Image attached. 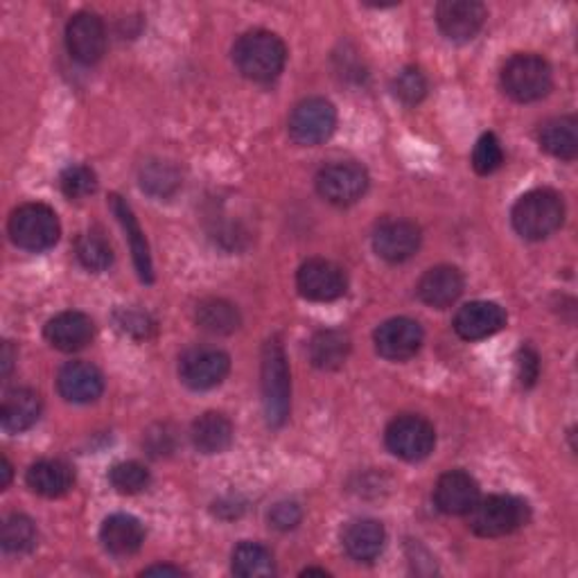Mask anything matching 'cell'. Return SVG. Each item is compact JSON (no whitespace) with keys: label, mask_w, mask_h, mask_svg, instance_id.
Returning a JSON list of instances; mask_svg holds the SVG:
<instances>
[{"label":"cell","mask_w":578,"mask_h":578,"mask_svg":"<svg viewBox=\"0 0 578 578\" xmlns=\"http://www.w3.org/2000/svg\"><path fill=\"white\" fill-rule=\"evenodd\" d=\"M385 441L391 454L413 463L428 459L434 452L437 430L423 416L404 413L391 420L385 432Z\"/></svg>","instance_id":"cell-7"},{"label":"cell","mask_w":578,"mask_h":578,"mask_svg":"<svg viewBox=\"0 0 578 578\" xmlns=\"http://www.w3.org/2000/svg\"><path fill=\"white\" fill-rule=\"evenodd\" d=\"M420 229L407 220H387L374 233V249L387 262H404L420 249Z\"/></svg>","instance_id":"cell-16"},{"label":"cell","mask_w":578,"mask_h":578,"mask_svg":"<svg viewBox=\"0 0 578 578\" xmlns=\"http://www.w3.org/2000/svg\"><path fill=\"white\" fill-rule=\"evenodd\" d=\"M109 482L120 495H136L149 486V470L138 461H123L112 467Z\"/></svg>","instance_id":"cell-34"},{"label":"cell","mask_w":578,"mask_h":578,"mask_svg":"<svg viewBox=\"0 0 578 578\" xmlns=\"http://www.w3.org/2000/svg\"><path fill=\"white\" fill-rule=\"evenodd\" d=\"M350 353V337L344 330H322L309 341V359L322 371H337Z\"/></svg>","instance_id":"cell-28"},{"label":"cell","mask_w":578,"mask_h":578,"mask_svg":"<svg viewBox=\"0 0 578 578\" xmlns=\"http://www.w3.org/2000/svg\"><path fill=\"white\" fill-rule=\"evenodd\" d=\"M434 502L445 515H467L480 502V484L463 470H450L437 482Z\"/></svg>","instance_id":"cell-17"},{"label":"cell","mask_w":578,"mask_h":578,"mask_svg":"<svg viewBox=\"0 0 578 578\" xmlns=\"http://www.w3.org/2000/svg\"><path fill=\"white\" fill-rule=\"evenodd\" d=\"M529 504L513 495H491L472 506L467 513L470 529L482 538H502L529 522Z\"/></svg>","instance_id":"cell-4"},{"label":"cell","mask_w":578,"mask_h":578,"mask_svg":"<svg viewBox=\"0 0 578 578\" xmlns=\"http://www.w3.org/2000/svg\"><path fill=\"white\" fill-rule=\"evenodd\" d=\"M376 350L380 357L389 361H404L413 357L420 346H423V328L418 322L407 319V317H396L385 322L376 335Z\"/></svg>","instance_id":"cell-14"},{"label":"cell","mask_w":578,"mask_h":578,"mask_svg":"<svg viewBox=\"0 0 578 578\" xmlns=\"http://www.w3.org/2000/svg\"><path fill=\"white\" fill-rule=\"evenodd\" d=\"M95 326L84 312L69 309L45 324V339L62 353H77L93 341Z\"/></svg>","instance_id":"cell-18"},{"label":"cell","mask_w":578,"mask_h":578,"mask_svg":"<svg viewBox=\"0 0 578 578\" xmlns=\"http://www.w3.org/2000/svg\"><path fill=\"white\" fill-rule=\"evenodd\" d=\"M317 190L328 203L350 206L369 190V172L355 161L330 164L317 175Z\"/></svg>","instance_id":"cell-11"},{"label":"cell","mask_w":578,"mask_h":578,"mask_svg":"<svg viewBox=\"0 0 578 578\" xmlns=\"http://www.w3.org/2000/svg\"><path fill=\"white\" fill-rule=\"evenodd\" d=\"M540 147L560 161H574L578 154V123L574 116L551 118L540 127Z\"/></svg>","instance_id":"cell-27"},{"label":"cell","mask_w":578,"mask_h":578,"mask_svg":"<svg viewBox=\"0 0 578 578\" xmlns=\"http://www.w3.org/2000/svg\"><path fill=\"white\" fill-rule=\"evenodd\" d=\"M60 186L69 199H84L97 190V177L86 166H69L60 177Z\"/></svg>","instance_id":"cell-37"},{"label":"cell","mask_w":578,"mask_h":578,"mask_svg":"<svg viewBox=\"0 0 578 578\" xmlns=\"http://www.w3.org/2000/svg\"><path fill=\"white\" fill-rule=\"evenodd\" d=\"M116 324L120 330L129 333L132 337H147L149 330L154 328V324L149 322L147 314L134 312V309H120L116 314Z\"/></svg>","instance_id":"cell-40"},{"label":"cell","mask_w":578,"mask_h":578,"mask_svg":"<svg viewBox=\"0 0 578 578\" xmlns=\"http://www.w3.org/2000/svg\"><path fill=\"white\" fill-rule=\"evenodd\" d=\"M112 208H114V216L118 218L127 240H129V246H132V255H134V262H136V272L140 276L143 283H151L154 281V267H151V255H149V246H147V240L138 227V220L134 216V210L129 208V203L114 195L112 197Z\"/></svg>","instance_id":"cell-26"},{"label":"cell","mask_w":578,"mask_h":578,"mask_svg":"<svg viewBox=\"0 0 578 578\" xmlns=\"http://www.w3.org/2000/svg\"><path fill=\"white\" fill-rule=\"evenodd\" d=\"M8 231L19 249L39 253L57 244L62 227L52 208L43 203H25L12 213Z\"/></svg>","instance_id":"cell-5"},{"label":"cell","mask_w":578,"mask_h":578,"mask_svg":"<svg viewBox=\"0 0 578 578\" xmlns=\"http://www.w3.org/2000/svg\"><path fill=\"white\" fill-rule=\"evenodd\" d=\"M287 62V48L279 34L251 30L233 45V64L251 82L267 84L276 80Z\"/></svg>","instance_id":"cell-1"},{"label":"cell","mask_w":578,"mask_h":578,"mask_svg":"<svg viewBox=\"0 0 578 578\" xmlns=\"http://www.w3.org/2000/svg\"><path fill=\"white\" fill-rule=\"evenodd\" d=\"M231 371V357L218 348H192L179 359V378L192 391L220 387Z\"/></svg>","instance_id":"cell-10"},{"label":"cell","mask_w":578,"mask_h":578,"mask_svg":"<svg viewBox=\"0 0 578 578\" xmlns=\"http://www.w3.org/2000/svg\"><path fill=\"white\" fill-rule=\"evenodd\" d=\"M0 366H3V378H8L14 369V348L10 341L3 344V353H0Z\"/></svg>","instance_id":"cell-41"},{"label":"cell","mask_w":578,"mask_h":578,"mask_svg":"<svg viewBox=\"0 0 578 578\" xmlns=\"http://www.w3.org/2000/svg\"><path fill=\"white\" fill-rule=\"evenodd\" d=\"M39 534L36 524L21 513H12L3 522V532H0V545L8 554H28L36 547Z\"/></svg>","instance_id":"cell-32"},{"label":"cell","mask_w":578,"mask_h":578,"mask_svg":"<svg viewBox=\"0 0 578 578\" xmlns=\"http://www.w3.org/2000/svg\"><path fill=\"white\" fill-rule=\"evenodd\" d=\"M303 519V511L296 502H279L270 511V527L279 532H292L296 529Z\"/></svg>","instance_id":"cell-39"},{"label":"cell","mask_w":578,"mask_h":578,"mask_svg":"<svg viewBox=\"0 0 578 578\" xmlns=\"http://www.w3.org/2000/svg\"><path fill=\"white\" fill-rule=\"evenodd\" d=\"M75 251H77V260L82 262V267L93 272V274L107 272L112 267V262H114L112 244L104 240L99 233H93V231L80 235Z\"/></svg>","instance_id":"cell-33"},{"label":"cell","mask_w":578,"mask_h":578,"mask_svg":"<svg viewBox=\"0 0 578 578\" xmlns=\"http://www.w3.org/2000/svg\"><path fill=\"white\" fill-rule=\"evenodd\" d=\"M506 326V312L493 301H472L454 317V330L465 341H480L497 335Z\"/></svg>","instance_id":"cell-15"},{"label":"cell","mask_w":578,"mask_h":578,"mask_svg":"<svg viewBox=\"0 0 578 578\" xmlns=\"http://www.w3.org/2000/svg\"><path fill=\"white\" fill-rule=\"evenodd\" d=\"M437 23L450 41L463 43L475 39L484 28L486 8L477 0H443L437 8Z\"/></svg>","instance_id":"cell-13"},{"label":"cell","mask_w":578,"mask_h":578,"mask_svg":"<svg viewBox=\"0 0 578 578\" xmlns=\"http://www.w3.org/2000/svg\"><path fill=\"white\" fill-rule=\"evenodd\" d=\"M513 229L524 240H545L554 235L565 222V201L558 192L549 188H538L522 195L511 213Z\"/></svg>","instance_id":"cell-2"},{"label":"cell","mask_w":578,"mask_h":578,"mask_svg":"<svg viewBox=\"0 0 578 578\" xmlns=\"http://www.w3.org/2000/svg\"><path fill=\"white\" fill-rule=\"evenodd\" d=\"M181 186L179 170L168 161H147L140 168V188L151 197H172Z\"/></svg>","instance_id":"cell-31"},{"label":"cell","mask_w":578,"mask_h":578,"mask_svg":"<svg viewBox=\"0 0 578 578\" xmlns=\"http://www.w3.org/2000/svg\"><path fill=\"white\" fill-rule=\"evenodd\" d=\"M296 290L307 301L330 303L346 294L348 279L337 262H330L324 258H312V260L303 262L296 272Z\"/></svg>","instance_id":"cell-9"},{"label":"cell","mask_w":578,"mask_h":578,"mask_svg":"<svg viewBox=\"0 0 578 578\" xmlns=\"http://www.w3.org/2000/svg\"><path fill=\"white\" fill-rule=\"evenodd\" d=\"M393 93L407 107H413V104L423 102V97L428 95V80L420 73V69L407 66L393 77Z\"/></svg>","instance_id":"cell-36"},{"label":"cell","mask_w":578,"mask_h":578,"mask_svg":"<svg viewBox=\"0 0 578 578\" xmlns=\"http://www.w3.org/2000/svg\"><path fill=\"white\" fill-rule=\"evenodd\" d=\"M41 416V396L32 389H14L6 393L0 404V428L6 434H21L30 430Z\"/></svg>","instance_id":"cell-24"},{"label":"cell","mask_w":578,"mask_h":578,"mask_svg":"<svg viewBox=\"0 0 578 578\" xmlns=\"http://www.w3.org/2000/svg\"><path fill=\"white\" fill-rule=\"evenodd\" d=\"M515 376H517L519 387H524V389L536 385V380L540 376V357L534 348H529V346L519 348L517 359H515Z\"/></svg>","instance_id":"cell-38"},{"label":"cell","mask_w":578,"mask_h":578,"mask_svg":"<svg viewBox=\"0 0 578 578\" xmlns=\"http://www.w3.org/2000/svg\"><path fill=\"white\" fill-rule=\"evenodd\" d=\"M554 86L551 66L540 55H513L502 71V88L515 102H538L549 95Z\"/></svg>","instance_id":"cell-6"},{"label":"cell","mask_w":578,"mask_h":578,"mask_svg":"<svg viewBox=\"0 0 578 578\" xmlns=\"http://www.w3.org/2000/svg\"><path fill=\"white\" fill-rule=\"evenodd\" d=\"M197 324L210 335H231L240 328L242 317L233 303L224 298H208L197 307Z\"/></svg>","instance_id":"cell-29"},{"label":"cell","mask_w":578,"mask_h":578,"mask_svg":"<svg viewBox=\"0 0 578 578\" xmlns=\"http://www.w3.org/2000/svg\"><path fill=\"white\" fill-rule=\"evenodd\" d=\"M463 287H465L463 274L456 267L439 265L423 274V279L418 281L416 292H418V298L425 305L445 309L459 301V296L463 294Z\"/></svg>","instance_id":"cell-20"},{"label":"cell","mask_w":578,"mask_h":578,"mask_svg":"<svg viewBox=\"0 0 578 578\" xmlns=\"http://www.w3.org/2000/svg\"><path fill=\"white\" fill-rule=\"evenodd\" d=\"M337 129V109L326 97H307L298 102L290 116V136L303 147L326 143Z\"/></svg>","instance_id":"cell-8"},{"label":"cell","mask_w":578,"mask_h":578,"mask_svg":"<svg viewBox=\"0 0 578 578\" xmlns=\"http://www.w3.org/2000/svg\"><path fill=\"white\" fill-rule=\"evenodd\" d=\"M0 472H3V482H0V488H8L10 482H12V465L6 456H3V465H0Z\"/></svg>","instance_id":"cell-43"},{"label":"cell","mask_w":578,"mask_h":578,"mask_svg":"<svg viewBox=\"0 0 578 578\" xmlns=\"http://www.w3.org/2000/svg\"><path fill=\"white\" fill-rule=\"evenodd\" d=\"M231 569L235 576H272L276 571L274 556L267 547H262L258 543H242L235 547L233 558H231Z\"/></svg>","instance_id":"cell-30"},{"label":"cell","mask_w":578,"mask_h":578,"mask_svg":"<svg viewBox=\"0 0 578 578\" xmlns=\"http://www.w3.org/2000/svg\"><path fill=\"white\" fill-rule=\"evenodd\" d=\"M504 164V149L495 134H484L472 149V168L477 175H493Z\"/></svg>","instance_id":"cell-35"},{"label":"cell","mask_w":578,"mask_h":578,"mask_svg":"<svg viewBox=\"0 0 578 578\" xmlns=\"http://www.w3.org/2000/svg\"><path fill=\"white\" fill-rule=\"evenodd\" d=\"M25 482L32 493L48 500H57L73 488L75 472L69 463L60 459H43L30 465Z\"/></svg>","instance_id":"cell-22"},{"label":"cell","mask_w":578,"mask_h":578,"mask_svg":"<svg viewBox=\"0 0 578 578\" xmlns=\"http://www.w3.org/2000/svg\"><path fill=\"white\" fill-rule=\"evenodd\" d=\"M346 554L357 563H374L387 543V532L378 519L364 517L350 522L341 536Z\"/></svg>","instance_id":"cell-23"},{"label":"cell","mask_w":578,"mask_h":578,"mask_svg":"<svg viewBox=\"0 0 578 578\" xmlns=\"http://www.w3.org/2000/svg\"><path fill=\"white\" fill-rule=\"evenodd\" d=\"M303 574H305V576H309V574H319V576H328V571H326V569H305Z\"/></svg>","instance_id":"cell-44"},{"label":"cell","mask_w":578,"mask_h":578,"mask_svg":"<svg viewBox=\"0 0 578 578\" xmlns=\"http://www.w3.org/2000/svg\"><path fill=\"white\" fill-rule=\"evenodd\" d=\"M66 48L80 64H97L107 50V28L93 12H77L66 25Z\"/></svg>","instance_id":"cell-12"},{"label":"cell","mask_w":578,"mask_h":578,"mask_svg":"<svg viewBox=\"0 0 578 578\" xmlns=\"http://www.w3.org/2000/svg\"><path fill=\"white\" fill-rule=\"evenodd\" d=\"M292 380L287 355L279 339H270L262 348V407L270 428H283L290 416Z\"/></svg>","instance_id":"cell-3"},{"label":"cell","mask_w":578,"mask_h":578,"mask_svg":"<svg viewBox=\"0 0 578 578\" xmlns=\"http://www.w3.org/2000/svg\"><path fill=\"white\" fill-rule=\"evenodd\" d=\"M99 540L102 547L107 549L112 556L125 558L134 556L143 543H145V529L140 519L127 513H116L112 517L104 519L102 529H99Z\"/></svg>","instance_id":"cell-21"},{"label":"cell","mask_w":578,"mask_h":578,"mask_svg":"<svg viewBox=\"0 0 578 578\" xmlns=\"http://www.w3.org/2000/svg\"><path fill=\"white\" fill-rule=\"evenodd\" d=\"M190 437L201 454H220L233 443V425L224 413L208 411L195 420Z\"/></svg>","instance_id":"cell-25"},{"label":"cell","mask_w":578,"mask_h":578,"mask_svg":"<svg viewBox=\"0 0 578 578\" xmlns=\"http://www.w3.org/2000/svg\"><path fill=\"white\" fill-rule=\"evenodd\" d=\"M166 576V574H170V576H181L183 571L179 569V567H172V565H154V567H147L145 571H143V576Z\"/></svg>","instance_id":"cell-42"},{"label":"cell","mask_w":578,"mask_h":578,"mask_svg":"<svg viewBox=\"0 0 578 578\" xmlns=\"http://www.w3.org/2000/svg\"><path fill=\"white\" fill-rule=\"evenodd\" d=\"M57 389L64 400L75 404H88L102 396L104 378L88 361H69L60 371Z\"/></svg>","instance_id":"cell-19"}]
</instances>
